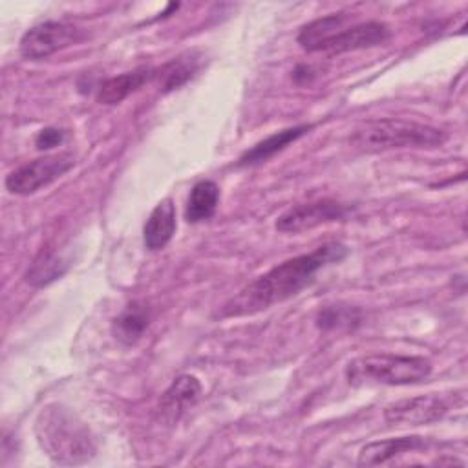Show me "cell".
<instances>
[{"label":"cell","instance_id":"obj_1","mask_svg":"<svg viewBox=\"0 0 468 468\" xmlns=\"http://www.w3.org/2000/svg\"><path fill=\"white\" fill-rule=\"evenodd\" d=\"M347 256V247L338 241H327L307 254L289 258L254 282L245 285L223 307L221 316H249L285 302L307 287L314 274L329 263H338Z\"/></svg>","mask_w":468,"mask_h":468},{"label":"cell","instance_id":"obj_2","mask_svg":"<svg viewBox=\"0 0 468 468\" xmlns=\"http://www.w3.org/2000/svg\"><path fill=\"white\" fill-rule=\"evenodd\" d=\"M35 433L40 448L57 464H84L97 452L90 428L60 404L42 408L35 422Z\"/></svg>","mask_w":468,"mask_h":468},{"label":"cell","instance_id":"obj_3","mask_svg":"<svg viewBox=\"0 0 468 468\" xmlns=\"http://www.w3.org/2000/svg\"><path fill=\"white\" fill-rule=\"evenodd\" d=\"M448 139L446 132L424 122L404 119H373L358 126L349 137L351 146L375 154L397 148H437Z\"/></svg>","mask_w":468,"mask_h":468},{"label":"cell","instance_id":"obj_4","mask_svg":"<svg viewBox=\"0 0 468 468\" xmlns=\"http://www.w3.org/2000/svg\"><path fill=\"white\" fill-rule=\"evenodd\" d=\"M431 362L419 355H393L373 353L351 360L346 367L349 384H386L406 386L428 378Z\"/></svg>","mask_w":468,"mask_h":468},{"label":"cell","instance_id":"obj_5","mask_svg":"<svg viewBox=\"0 0 468 468\" xmlns=\"http://www.w3.org/2000/svg\"><path fill=\"white\" fill-rule=\"evenodd\" d=\"M75 165L71 154H55L33 159L5 177V188L16 196H29L48 186Z\"/></svg>","mask_w":468,"mask_h":468},{"label":"cell","instance_id":"obj_6","mask_svg":"<svg viewBox=\"0 0 468 468\" xmlns=\"http://www.w3.org/2000/svg\"><path fill=\"white\" fill-rule=\"evenodd\" d=\"M82 40V31L68 22L46 20L27 29L20 38V53L29 60L48 58L49 55Z\"/></svg>","mask_w":468,"mask_h":468},{"label":"cell","instance_id":"obj_7","mask_svg":"<svg viewBox=\"0 0 468 468\" xmlns=\"http://www.w3.org/2000/svg\"><path fill=\"white\" fill-rule=\"evenodd\" d=\"M347 212H349V207L335 199H318L311 203H302V205L291 207L282 216H278L276 230L298 234L331 221H340L347 216Z\"/></svg>","mask_w":468,"mask_h":468},{"label":"cell","instance_id":"obj_8","mask_svg":"<svg viewBox=\"0 0 468 468\" xmlns=\"http://www.w3.org/2000/svg\"><path fill=\"white\" fill-rule=\"evenodd\" d=\"M448 402L439 395H417L411 399L397 400L384 410V419L389 424L420 426L442 419L448 413Z\"/></svg>","mask_w":468,"mask_h":468},{"label":"cell","instance_id":"obj_9","mask_svg":"<svg viewBox=\"0 0 468 468\" xmlns=\"http://www.w3.org/2000/svg\"><path fill=\"white\" fill-rule=\"evenodd\" d=\"M389 27L384 22L367 20L353 26L342 27L335 37H331L322 48L324 53H346L364 48H373L384 44L389 38Z\"/></svg>","mask_w":468,"mask_h":468},{"label":"cell","instance_id":"obj_10","mask_svg":"<svg viewBox=\"0 0 468 468\" xmlns=\"http://www.w3.org/2000/svg\"><path fill=\"white\" fill-rule=\"evenodd\" d=\"M154 77H157V69L148 68V66H141L132 71H124L117 77H110L99 86L97 101L106 106L119 104L128 95H132L133 91H137L139 88L148 84Z\"/></svg>","mask_w":468,"mask_h":468},{"label":"cell","instance_id":"obj_11","mask_svg":"<svg viewBox=\"0 0 468 468\" xmlns=\"http://www.w3.org/2000/svg\"><path fill=\"white\" fill-rule=\"evenodd\" d=\"M201 395V384L194 375H179L174 378L170 388L163 393L159 410L161 415L168 420L174 422L177 420L190 406L197 402Z\"/></svg>","mask_w":468,"mask_h":468},{"label":"cell","instance_id":"obj_12","mask_svg":"<svg viewBox=\"0 0 468 468\" xmlns=\"http://www.w3.org/2000/svg\"><path fill=\"white\" fill-rule=\"evenodd\" d=\"M176 232V207L170 197L159 201L150 212L144 227L143 239L144 247L150 250H161L168 245Z\"/></svg>","mask_w":468,"mask_h":468},{"label":"cell","instance_id":"obj_13","mask_svg":"<svg viewBox=\"0 0 468 468\" xmlns=\"http://www.w3.org/2000/svg\"><path fill=\"white\" fill-rule=\"evenodd\" d=\"M311 128H313V124H296V126H289V128H283L280 132L267 135L265 139L256 143L250 150H247L238 159V166H252V165L265 163L267 159H271L272 155L282 152L285 146H289L291 143H294L296 139L305 135Z\"/></svg>","mask_w":468,"mask_h":468},{"label":"cell","instance_id":"obj_14","mask_svg":"<svg viewBox=\"0 0 468 468\" xmlns=\"http://www.w3.org/2000/svg\"><path fill=\"white\" fill-rule=\"evenodd\" d=\"M426 439L419 435H406V437H393L386 441H373L366 444L358 453V464L360 466H375L384 464L389 459L404 453V452H415L426 448Z\"/></svg>","mask_w":468,"mask_h":468},{"label":"cell","instance_id":"obj_15","mask_svg":"<svg viewBox=\"0 0 468 468\" xmlns=\"http://www.w3.org/2000/svg\"><path fill=\"white\" fill-rule=\"evenodd\" d=\"M347 15L346 13H333L325 15L322 18H316L309 24H305L296 40L305 51H322L325 42L335 37L342 27H346Z\"/></svg>","mask_w":468,"mask_h":468},{"label":"cell","instance_id":"obj_16","mask_svg":"<svg viewBox=\"0 0 468 468\" xmlns=\"http://www.w3.org/2000/svg\"><path fill=\"white\" fill-rule=\"evenodd\" d=\"M218 203H219V186L210 179L197 181L188 194L186 207H185V219L188 223H199V221L210 219L218 208Z\"/></svg>","mask_w":468,"mask_h":468},{"label":"cell","instance_id":"obj_17","mask_svg":"<svg viewBox=\"0 0 468 468\" xmlns=\"http://www.w3.org/2000/svg\"><path fill=\"white\" fill-rule=\"evenodd\" d=\"M68 261L55 249H42L26 272V282L33 287H46L62 278L68 271Z\"/></svg>","mask_w":468,"mask_h":468},{"label":"cell","instance_id":"obj_18","mask_svg":"<svg viewBox=\"0 0 468 468\" xmlns=\"http://www.w3.org/2000/svg\"><path fill=\"white\" fill-rule=\"evenodd\" d=\"M148 324H150L148 309L143 303L133 302L128 307H124V311L113 320L112 333L119 342L132 346L143 336Z\"/></svg>","mask_w":468,"mask_h":468},{"label":"cell","instance_id":"obj_19","mask_svg":"<svg viewBox=\"0 0 468 468\" xmlns=\"http://www.w3.org/2000/svg\"><path fill=\"white\" fill-rule=\"evenodd\" d=\"M196 71L197 60L194 57H177L165 64L161 69H157V77L161 79L163 91H172L190 80Z\"/></svg>","mask_w":468,"mask_h":468},{"label":"cell","instance_id":"obj_20","mask_svg":"<svg viewBox=\"0 0 468 468\" xmlns=\"http://www.w3.org/2000/svg\"><path fill=\"white\" fill-rule=\"evenodd\" d=\"M356 320H358V316H353V311L344 309V307H325L324 311H320V314L316 318L318 327H322V329L349 325L351 322H356Z\"/></svg>","mask_w":468,"mask_h":468},{"label":"cell","instance_id":"obj_21","mask_svg":"<svg viewBox=\"0 0 468 468\" xmlns=\"http://www.w3.org/2000/svg\"><path fill=\"white\" fill-rule=\"evenodd\" d=\"M64 141V132L58 128H42L37 137H35V144L38 150H49L58 146Z\"/></svg>","mask_w":468,"mask_h":468},{"label":"cell","instance_id":"obj_22","mask_svg":"<svg viewBox=\"0 0 468 468\" xmlns=\"http://www.w3.org/2000/svg\"><path fill=\"white\" fill-rule=\"evenodd\" d=\"M311 77H313V68H311V66H298V68L294 69V73H292V79H294L298 84L307 82Z\"/></svg>","mask_w":468,"mask_h":468}]
</instances>
